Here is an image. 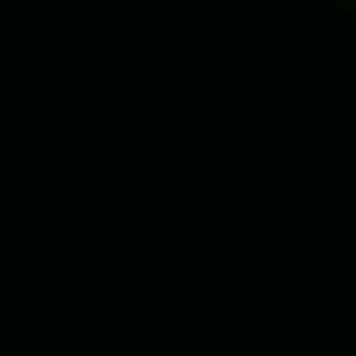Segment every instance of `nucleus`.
<instances>
[]
</instances>
